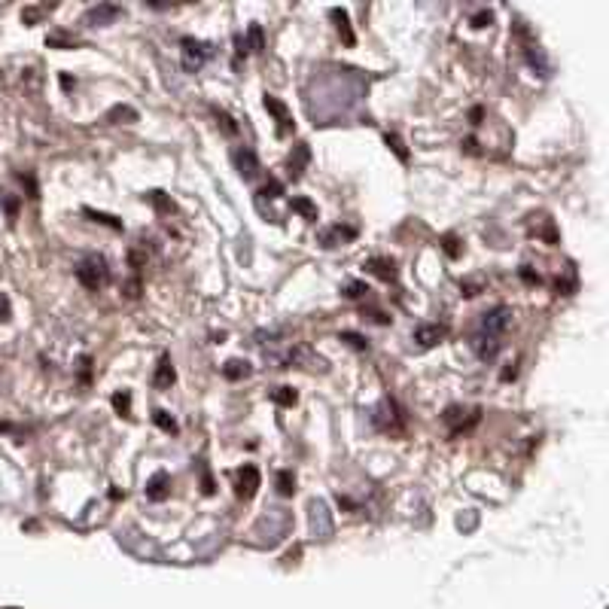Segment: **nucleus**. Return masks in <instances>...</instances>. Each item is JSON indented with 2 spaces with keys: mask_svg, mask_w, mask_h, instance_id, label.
Wrapping results in <instances>:
<instances>
[{
  "mask_svg": "<svg viewBox=\"0 0 609 609\" xmlns=\"http://www.w3.org/2000/svg\"><path fill=\"white\" fill-rule=\"evenodd\" d=\"M77 277H79V283H83L86 289L107 287V281H110L107 259H104V256H89V259H83V262H79V268H77Z\"/></svg>",
  "mask_w": 609,
  "mask_h": 609,
  "instance_id": "obj_1",
  "label": "nucleus"
},
{
  "mask_svg": "<svg viewBox=\"0 0 609 609\" xmlns=\"http://www.w3.org/2000/svg\"><path fill=\"white\" fill-rule=\"evenodd\" d=\"M183 67H186L189 73H195L201 64H205V58L211 55V49H207V43H201V40H192V37H186L183 40Z\"/></svg>",
  "mask_w": 609,
  "mask_h": 609,
  "instance_id": "obj_2",
  "label": "nucleus"
},
{
  "mask_svg": "<svg viewBox=\"0 0 609 609\" xmlns=\"http://www.w3.org/2000/svg\"><path fill=\"white\" fill-rule=\"evenodd\" d=\"M509 320H512V311L506 308V304H497L493 311L482 314V323H478V329H482V333H491V335H503L506 326H509Z\"/></svg>",
  "mask_w": 609,
  "mask_h": 609,
  "instance_id": "obj_3",
  "label": "nucleus"
},
{
  "mask_svg": "<svg viewBox=\"0 0 609 609\" xmlns=\"http://www.w3.org/2000/svg\"><path fill=\"white\" fill-rule=\"evenodd\" d=\"M259 469L256 466H244V469H238V476H235V493H238L241 500H250L256 491H259Z\"/></svg>",
  "mask_w": 609,
  "mask_h": 609,
  "instance_id": "obj_4",
  "label": "nucleus"
},
{
  "mask_svg": "<svg viewBox=\"0 0 609 609\" xmlns=\"http://www.w3.org/2000/svg\"><path fill=\"white\" fill-rule=\"evenodd\" d=\"M232 161L244 180H253L256 174H259V159H256V153L250 150V146H238V150L232 153Z\"/></svg>",
  "mask_w": 609,
  "mask_h": 609,
  "instance_id": "obj_5",
  "label": "nucleus"
},
{
  "mask_svg": "<svg viewBox=\"0 0 609 609\" xmlns=\"http://www.w3.org/2000/svg\"><path fill=\"white\" fill-rule=\"evenodd\" d=\"M265 110L272 113L274 122H277V134H289V131H293V116H289V110H287L283 101H277L274 94H265Z\"/></svg>",
  "mask_w": 609,
  "mask_h": 609,
  "instance_id": "obj_6",
  "label": "nucleus"
},
{
  "mask_svg": "<svg viewBox=\"0 0 609 609\" xmlns=\"http://www.w3.org/2000/svg\"><path fill=\"white\" fill-rule=\"evenodd\" d=\"M500 335H491V333H482V329H478L476 335H472V348H476V354H478V360H493V357L500 354Z\"/></svg>",
  "mask_w": 609,
  "mask_h": 609,
  "instance_id": "obj_7",
  "label": "nucleus"
},
{
  "mask_svg": "<svg viewBox=\"0 0 609 609\" xmlns=\"http://www.w3.org/2000/svg\"><path fill=\"white\" fill-rule=\"evenodd\" d=\"M357 238V229L354 226H329L320 232V244L323 247H338V244H348Z\"/></svg>",
  "mask_w": 609,
  "mask_h": 609,
  "instance_id": "obj_8",
  "label": "nucleus"
},
{
  "mask_svg": "<svg viewBox=\"0 0 609 609\" xmlns=\"http://www.w3.org/2000/svg\"><path fill=\"white\" fill-rule=\"evenodd\" d=\"M363 268H369L375 277H381L384 283H393L396 281V262L393 259H384V256H375V259H369Z\"/></svg>",
  "mask_w": 609,
  "mask_h": 609,
  "instance_id": "obj_9",
  "label": "nucleus"
},
{
  "mask_svg": "<svg viewBox=\"0 0 609 609\" xmlns=\"http://www.w3.org/2000/svg\"><path fill=\"white\" fill-rule=\"evenodd\" d=\"M119 6L116 3H98L94 10H89L86 12V25H110L113 18L119 16Z\"/></svg>",
  "mask_w": 609,
  "mask_h": 609,
  "instance_id": "obj_10",
  "label": "nucleus"
},
{
  "mask_svg": "<svg viewBox=\"0 0 609 609\" xmlns=\"http://www.w3.org/2000/svg\"><path fill=\"white\" fill-rule=\"evenodd\" d=\"M442 338H445V326H439V323H426V326L415 329V341L421 344V348H432V344H439Z\"/></svg>",
  "mask_w": 609,
  "mask_h": 609,
  "instance_id": "obj_11",
  "label": "nucleus"
},
{
  "mask_svg": "<svg viewBox=\"0 0 609 609\" xmlns=\"http://www.w3.org/2000/svg\"><path fill=\"white\" fill-rule=\"evenodd\" d=\"M168 491H171V476H168V472H155L150 482H146V497L155 500V503L165 500Z\"/></svg>",
  "mask_w": 609,
  "mask_h": 609,
  "instance_id": "obj_12",
  "label": "nucleus"
},
{
  "mask_svg": "<svg viewBox=\"0 0 609 609\" xmlns=\"http://www.w3.org/2000/svg\"><path fill=\"white\" fill-rule=\"evenodd\" d=\"M174 365H171V357H161L159 360V365H155V378H153V384L159 390H171V384H174Z\"/></svg>",
  "mask_w": 609,
  "mask_h": 609,
  "instance_id": "obj_13",
  "label": "nucleus"
},
{
  "mask_svg": "<svg viewBox=\"0 0 609 609\" xmlns=\"http://www.w3.org/2000/svg\"><path fill=\"white\" fill-rule=\"evenodd\" d=\"M308 159H311L308 144H296V153L289 155V174H293V177H299V174L304 171V165H308Z\"/></svg>",
  "mask_w": 609,
  "mask_h": 609,
  "instance_id": "obj_14",
  "label": "nucleus"
},
{
  "mask_svg": "<svg viewBox=\"0 0 609 609\" xmlns=\"http://www.w3.org/2000/svg\"><path fill=\"white\" fill-rule=\"evenodd\" d=\"M329 16L335 18L338 34H341V40H344V43H348V46H354V43H357V37H354V31H350V18H348V12H344V10H333V12H329Z\"/></svg>",
  "mask_w": 609,
  "mask_h": 609,
  "instance_id": "obj_15",
  "label": "nucleus"
},
{
  "mask_svg": "<svg viewBox=\"0 0 609 609\" xmlns=\"http://www.w3.org/2000/svg\"><path fill=\"white\" fill-rule=\"evenodd\" d=\"M222 375H226L229 381H241V378L250 375V363L247 360H229L226 365H222Z\"/></svg>",
  "mask_w": 609,
  "mask_h": 609,
  "instance_id": "obj_16",
  "label": "nucleus"
},
{
  "mask_svg": "<svg viewBox=\"0 0 609 609\" xmlns=\"http://www.w3.org/2000/svg\"><path fill=\"white\" fill-rule=\"evenodd\" d=\"M311 524H320V533H329V515H326V506L320 503V500H314L311 503Z\"/></svg>",
  "mask_w": 609,
  "mask_h": 609,
  "instance_id": "obj_17",
  "label": "nucleus"
},
{
  "mask_svg": "<svg viewBox=\"0 0 609 609\" xmlns=\"http://www.w3.org/2000/svg\"><path fill=\"white\" fill-rule=\"evenodd\" d=\"M277 493L281 497H293L296 493V478H293V472H277Z\"/></svg>",
  "mask_w": 609,
  "mask_h": 609,
  "instance_id": "obj_18",
  "label": "nucleus"
},
{
  "mask_svg": "<svg viewBox=\"0 0 609 609\" xmlns=\"http://www.w3.org/2000/svg\"><path fill=\"white\" fill-rule=\"evenodd\" d=\"M146 198H150V205H153L159 213H174V201L168 198L165 192H150Z\"/></svg>",
  "mask_w": 609,
  "mask_h": 609,
  "instance_id": "obj_19",
  "label": "nucleus"
},
{
  "mask_svg": "<svg viewBox=\"0 0 609 609\" xmlns=\"http://www.w3.org/2000/svg\"><path fill=\"white\" fill-rule=\"evenodd\" d=\"M153 421H155V426H159V430L171 432V436L177 432V421H174V417L168 415V411H161V409H159V411H153Z\"/></svg>",
  "mask_w": 609,
  "mask_h": 609,
  "instance_id": "obj_20",
  "label": "nucleus"
},
{
  "mask_svg": "<svg viewBox=\"0 0 609 609\" xmlns=\"http://www.w3.org/2000/svg\"><path fill=\"white\" fill-rule=\"evenodd\" d=\"M272 399H274L277 405H287V409H289V405H296L299 393H296L293 387H277V390H272Z\"/></svg>",
  "mask_w": 609,
  "mask_h": 609,
  "instance_id": "obj_21",
  "label": "nucleus"
},
{
  "mask_svg": "<svg viewBox=\"0 0 609 609\" xmlns=\"http://www.w3.org/2000/svg\"><path fill=\"white\" fill-rule=\"evenodd\" d=\"M293 211H296V213H302L304 220H311V222L317 220V207L311 205L308 198H293Z\"/></svg>",
  "mask_w": 609,
  "mask_h": 609,
  "instance_id": "obj_22",
  "label": "nucleus"
},
{
  "mask_svg": "<svg viewBox=\"0 0 609 609\" xmlns=\"http://www.w3.org/2000/svg\"><path fill=\"white\" fill-rule=\"evenodd\" d=\"M113 409H116L119 415H131V393H128V390L113 393Z\"/></svg>",
  "mask_w": 609,
  "mask_h": 609,
  "instance_id": "obj_23",
  "label": "nucleus"
},
{
  "mask_svg": "<svg viewBox=\"0 0 609 609\" xmlns=\"http://www.w3.org/2000/svg\"><path fill=\"white\" fill-rule=\"evenodd\" d=\"M384 140H387V146L399 155V161H409V150H405V144H402V138H399V134H387Z\"/></svg>",
  "mask_w": 609,
  "mask_h": 609,
  "instance_id": "obj_24",
  "label": "nucleus"
},
{
  "mask_svg": "<svg viewBox=\"0 0 609 609\" xmlns=\"http://www.w3.org/2000/svg\"><path fill=\"white\" fill-rule=\"evenodd\" d=\"M250 49H253V52H262V49H265V37H262V28H259V25H250Z\"/></svg>",
  "mask_w": 609,
  "mask_h": 609,
  "instance_id": "obj_25",
  "label": "nucleus"
},
{
  "mask_svg": "<svg viewBox=\"0 0 609 609\" xmlns=\"http://www.w3.org/2000/svg\"><path fill=\"white\" fill-rule=\"evenodd\" d=\"M442 250L451 256V259H457V256H460V238H457V235H445V238H442Z\"/></svg>",
  "mask_w": 609,
  "mask_h": 609,
  "instance_id": "obj_26",
  "label": "nucleus"
},
{
  "mask_svg": "<svg viewBox=\"0 0 609 609\" xmlns=\"http://www.w3.org/2000/svg\"><path fill=\"white\" fill-rule=\"evenodd\" d=\"M86 216H92L94 222H104V226H110V229H122V222L116 220V216H107V213H98V211H89L86 207Z\"/></svg>",
  "mask_w": 609,
  "mask_h": 609,
  "instance_id": "obj_27",
  "label": "nucleus"
},
{
  "mask_svg": "<svg viewBox=\"0 0 609 609\" xmlns=\"http://www.w3.org/2000/svg\"><path fill=\"white\" fill-rule=\"evenodd\" d=\"M283 192V186H281V180H268L265 186L259 189V198H277V195Z\"/></svg>",
  "mask_w": 609,
  "mask_h": 609,
  "instance_id": "obj_28",
  "label": "nucleus"
},
{
  "mask_svg": "<svg viewBox=\"0 0 609 609\" xmlns=\"http://www.w3.org/2000/svg\"><path fill=\"white\" fill-rule=\"evenodd\" d=\"M341 341H348L350 348H357V350H369V341L357 333H341Z\"/></svg>",
  "mask_w": 609,
  "mask_h": 609,
  "instance_id": "obj_29",
  "label": "nucleus"
},
{
  "mask_svg": "<svg viewBox=\"0 0 609 609\" xmlns=\"http://www.w3.org/2000/svg\"><path fill=\"white\" fill-rule=\"evenodd\" d=\"M107 119L116 122V119H138V113L131 110V107H113L110 113H107Z\"/></svg>",
  "mask_w": 609,
  "mask_h": 609,
  "instance_id": "obj_30",
  "label": "nucleus"
},
{
  "mask_svg": "<svg viewBox=\"0 0 609 609\" xmlns=\"http://www.w3.org/2000/svg\"><path fill=\"white\" fill-rule=\"evenodd\" d=\"M365 293H369V287H365V283H348V289H344V296H348V299H363Z\"/></svg>",
  "mask_w": 609,
  "mask_h": 609,
  "instance_id": "obj_31",
  "label": "nucleus"
},
{
  "mask_svg": "<svg viewBox=\"0 0 609 609\" xmlns=\"http://www.w3.org/2000/svg\"><path fill=\"white\" fill-rule=\"evenodd\" d=\"M493 22V16L487 10H482V12H476V16H472V28H487V25Z\"/></svg>",
  "mask_w": 609,
  "mask_h": 609,
  "instance_id": "obj_32",
  "label": "nucleus"
},
{
  "mask_svg": "<svg viewBox=\"0 0 609 609\" xmlns=\"http://www.w3.org/2000/svg\"><path fill=\"white\" fill-rule=\"evenodd\" d=\"M213 113H216V119L222 122V128H226L229 134H235V131H238V125H235V122H232V116H229V113H222V110H213Z\"/></svg>",
  "mask_w": 609,
  "mask_h": 609,
  "instance_id": "obj_33",
  "label": "nucleus"
},
{
  "mask_svg": "<svg viewBox=\"0 0 609 609\" xmlns=\"http://www.w3.org/2000/svg\"><path fill=\"white\" fill-rule=\"evenodd\" d=\"M518 274H521V281H524V283H530V287H536V283H539V274L533 272L530 265H524V268H521Z\"/></svg>",
  "mask_w": 609,
  "mask_h": 609,
  "instance_id": "obj_34",
  "label": "nucleus"
},
{
  "mask_svg": "<svg viewBox=\"0 0 609 609\" xmlns=\"http://www.w3.org/2000/svg\"><path fill=\"white\" fill-rule=\"evenodd\" d=\"M46 43H49V46H64V49H73V40L61 37V34H52V37H46Z\"/></svg>",
  "mask_w": 609,
  "mask_h": 609,
  "instance_id": "obj_35",
  "label": "nucleus"
},
{
  "mask_svg": "<svg viewBox=\"0 0 609 609\" xmlns=\"http://www.w3.org/2000/svg\"><path fill=\"white\" fill-rule=\"evenodd\" d=\"M369 317H372L375 323H381V326H387V323H390V317L384 314V311H378V308H372V311H369Z\"/></svg>",
  "mask_w": 609,
  "mask_h": 609,
  "instance_id": "obj_36",
  "label": "nucleus"
},
{
  "mask_svg": "<svg viewBox=\"0 0 609 609\" xmlns=\"http://www.w3.org/2000/svg\"><path fill=\"white\" fill-rule=\"evenodd\" d=\"M22 18H25L28 25H34V22L40 18V10H37V6H31V10H25V12H22Z\"/></svg>",
  "mask_w": 609,
  "mask_h": 609,
  "instance_id": "obj_37",
  "label": "nucleus"
},
{
  "mask_svg": "<svg viewBox=\"0 0 609 609\" xmlns=\"http://www.w3.org/2000/svg\"><path fill=\"white\" fill-rule=\"evenodd\" d=\"M235 55H238V58H241V55H247V43H244V37H241V34H238V37H235Z\"/></svg>",
  "mask_w": 609,
  "mask_h": 609,
  "instance_id": "obj_38",
  "label": "nucleus"
},
{
  "mask_svg": "<svg viewBox=\"0 0 609 609\" xmlns=\"http://www.w3.org/2000/svg\"><path fill=\"white\" fill-rule=\"evenodd\" d=\"M6 317H10V299L0 296V320H6Z\"/></svg>",
  "mask_w": 609,
  "mask_h": 609,
  "instance_id": "obj_39",
  "label": "nucleus"
},
{
  "mask_svg": "<svg viewBox=\"0 0 609 609\" xmlns=\"http://www.w3.org/2000/svg\"><path fill=\"white\" fill-rule=\"evenodd\" d=\"M463 150L476 155V153H478V144H476V138H466V140H463Z\"/></svg>",
  "mask_w": 609,
  "mask_h": 609,
  "instance_id": "obj_40",
  "label": "nucleus"
},
{
  "mask_svg": "<svg viewBox=\"0 0 609 609\" xmlns=\"http://www.w3.org/2000/svg\"><path fill=\"white\" fill-rule=\"evenodd\" d=\"M482 107H472V113H469V119H472V125H482Z\"/></svg>",
  "mask_w": 609,
  "mask_h": 609,
  "instance_id": "obj_41",
  "label": "nucleus"
},
{
  "mask_svg": "<svg viewBox=\"0 0 609 609\" xmlns=\"http://www.w3.org/2000/svg\"><path fill=\"white\" fill-rule=\"evenodd\" d=\"M460 289H463V296H478V287H476V283H463Z\"/></svg>",
  "mask_w": 609,
  "mask_h": 609,
  "instance_id": "obj_42",
  "label": "nucleus"
},
{
  "mask_svg": "<svg viewBox=\"0 0 609 609\" xmlns=\"http://www.w3.org/2000/svg\"><path fill=\"white\" fill-rule=\"evenodd\" d=\"M6 213L16 216V198H6Z\"/></svg>",
  "mask_w": 609,
  "mask_h": 609,
  "instance_id": "obj_43",
  "label": "nucleus"
},
{
  "mask_svg": "<svg viewBox=\"0 0 609 609\" xmlns=\"http://www.w3.org/2000/svg\"><path fill=\"white\" fill-rule=\"evenodd\" d=\"M515 365H512V369H503V381H512V378H515Z\"/></svg>",
  "mask_w": 609,
  "mask_h": 609,
  "instance_id": "obj_44",
  "label": "nucleus"
}]
</instances>
